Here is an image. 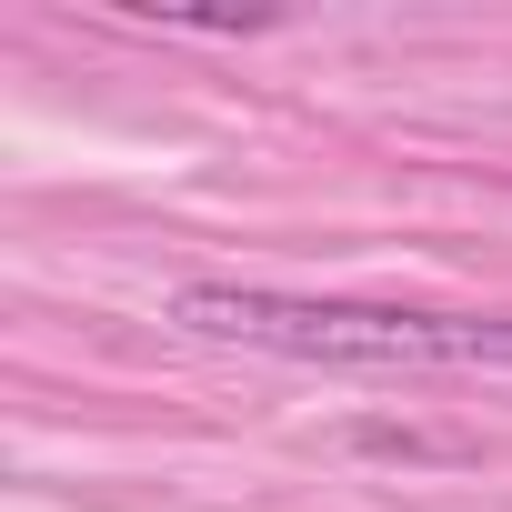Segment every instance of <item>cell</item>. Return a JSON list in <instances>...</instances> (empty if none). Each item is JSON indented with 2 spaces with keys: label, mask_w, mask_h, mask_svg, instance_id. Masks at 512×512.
<instances>
[{
  "label": "cell",
  "mask_w": 512,
  "mask_h": 512,
  "mask_svg": "<svg viewBox=\"0 0 512 512\" xmlns=\"http://www.w3.org/2000/svg\"><path fill=\"white\" fill-rule=\"evenodd\" d=\"M171 322L201 342L282 352L322 372H512V312H432L362 292H272V282H191Z\"/></svg>",
  "instance_id": "6da1fadb"
}]
</instances>
